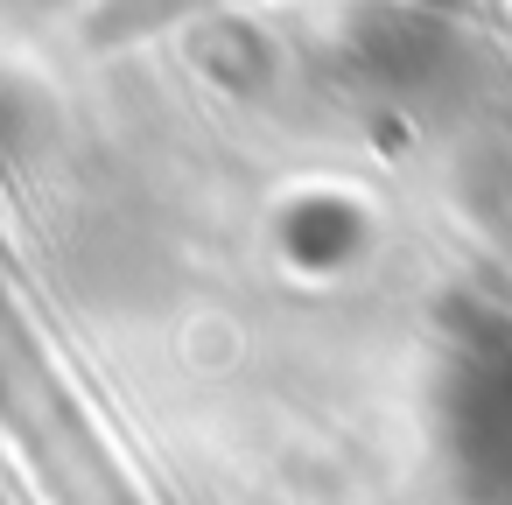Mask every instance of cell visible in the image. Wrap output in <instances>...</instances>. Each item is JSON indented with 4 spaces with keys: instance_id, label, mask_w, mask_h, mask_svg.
Returning <instances> with one entry per match:
<instances>
[{
    "instance_id": "6da1fadb",
    "label": "cell",
    "mask_w": 512,
    "mask_h": 505,
    "mask_svg": "<svg viewBox=\"0 0 512 505\" xmlns=\"http://www.w3.org/2000/svg\"><path fill=\"white\" fill-rule=\"evenodd\" d=\"M57 134V113L36 85L22 78H0V169H29Z\"/></svg>"
}]
</instances>
